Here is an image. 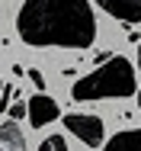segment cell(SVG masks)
<instances>
[{"mask_svg": "<svg viewBox=\"0 0 141 151\" xmlns=\"http://www.w3.org/2000/svg\"><path fill=\"white\" fill-rule=\"evenodd\" d=\"M16 32L35 48H90L96 42V16L90 0H23Z\"/></svg>", "mask_w": 141, "mask_h": 151, "instance_id": "cell-1", "label": "cell"}, {"mask_svg": "<svg viewBox=\"0 0 141 151\" xmlns=\"http://www.w3.org/2000/svg\"><path fill=\"white\" fill-rule=\"evenodd\" d=\"M138 90L135 81V64L125 55H112L106 64L93 68V74H87L80 81H74L71 96L77 103H93V100H125Z\"/></svg>", "mask_w": 141, "mask_h": 151, "instance_id": "cell-2", "label": "cell"}, {"mask_svg": "<svg viewBox=\"0 0 141 151\" xmlns=\"http://www.w3.org/2000/svg\"><path fill=\"white\" fill-rule=\"evenodd\" d=\"M64 129L71 135H77L87 148H99L106 142V122L99 116H90V113H67L64 116Z\"/></svg>", "mask_w": 141, "mask_h": 151, "instance_id": "cell-3", "label": "cell"}, {"mask_svg": "<svg viewBox=\"0 0 141 151\" xmlns=\"http://www.w3.org/2000/svg\"><path fill=\"white\" fill-rule=\"evenodd\" d=\"M26 109H29V125L32 129H45V125H52V122L61 116V109H58V100H52L48 93H35L32 100L26 103Z\"/></svg>", "mask_w": 141, "mask_h": 151, "instance_id": "cell-4", "label": "cell"}, {"mask_svg": "<svg viewBox=\"0 0 141 151\" xmlns=\"http://www.w3.org/2000/svg\"><path fill=\"white\" fill-rule=\"evenodd\" d=\"M96 6H103L112 19L125 23V26L141 23V0H96Z\"/></svg>", "mask_w": 141, "mask_h": 151, "instance_id": "cell-5", "label": "cell"}, {"mask_svg": "<svg viewBox=\"0 0 141 151\" xmlns=\"http://www.w3.org/2000/svg\"><path fill=\"white\" fill-rule=\"evenodd\" d=\"M0 151H26V135H23L19 122L6 119L0 125Z\"/></svg>", "mask_w": 141, "mask_h": 151, "instance_id": "cell-6", "label": "cell"}, {"mask_svg": "<svg viewBox=\"0 0 141 151\" xmlns=\"http://www.w3.org/2000/svg\"><path fill=\"white\" fill-rule=\"evenodd\" d=\"M106 151H141V129H125L106 142Z\"/></svg>", "mask_w": 141, "mask_h": 151, "instance_id": "cell-7", "label": "cell"}, {"mask_svg": "<svg viewBox=\"0 0 141 151\" xmlns=\"http://www.w3.org/2000/svg\"><path fill=\"white\" fill-rule=\"evenodd\" d=\"M39 151H67V142H64V135H48V138H42Z\"/></svg>", "mask_w": 141, "mask_h": 151, "instance_id": "cell-8", "label": "cell"}, {"mask_svg": "<svg viewBox=\"0 0 141 151\" xmlns=\"http://www.w3.org/2000/svg\"><path fill=\"white\" fill-rule=\"evenodd\" d=\"M6 116L13 122H19V119H26L29 116V109H26V103H10V109H6Z\"/></svg>", "mask_w": 141, "mask_h": 151, "instance_id": "cell-9", "label": "cell"}, {"mask_svg": "<svg viewBox=\"0 0 141 151\" xmlns=\"http://www.w3.org/2000/svg\"><path fill=\"white\" fill-rule=\"evenodd\" d=\"M26 74H29V81L35 84V90H39V93H45V74H42L39 68H29Z\"/></svg>", "mask_w": 141, "mask_h": 151, "instance_id": "cell-10", "label": "cell"}, {"mask_svg": "<svg viewBox=\"0 0 141 151\" xmlns=\"http://www.w3.org/2000/svg\"><path fill=\"white\" fill-rule=\"evenodd\" d=\"M13 100H16V90H13V87H3V90H0V109H3V113H6V109H10V103H13Z\"/></svg>", "mask_w": 141, "mask_h": 151, "instance_id": "cell-11", "label": "cell"}, {"mask_svg": "<svg viewBox=\"0 0 141 151\" xmlns=\"http://www.w3.org/2000/svg\"><path fill=\"white\" fill-rule=\"evenodd\" d=\"M138 68H141V42H138Z\"/></svg>", "mask_w": 141, "mask_h": 151, "instance_id": "cell-12", "label": "cell"}, {"mask_svg": "<svg viewBox=\"0 0 141 151\" xmlns=\"http://www.w3.org/2000/svg\"><path fill=\"white\" fill-rule=\"evenodd\" d=\"M138 106H141V90H138Z\"/></svg>", "mask_w": 141, "mask_h": 151, "instance_id": "cell-13", "label": "cell"}, {"mask_svg": "<svg viewBox=\"0 0 141 151\" xmlns=\"http://www.w3.org/2000/svg\"><path fill=\"white\" fill-rule=\"evenodd\" d=\"M0 90H3V84H0Z\"/></svg>", "mask_w": 141, "mask_h": 151, "instance_id": "cell-14", "label": "cell"}]
</instances>
